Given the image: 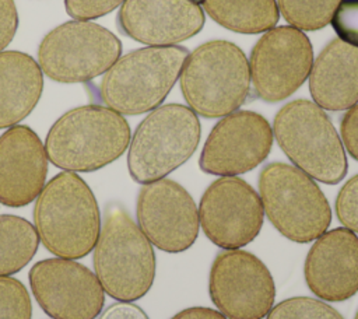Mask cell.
<instances>
[{"mask_svg": "<svg viewBox=\"0 0 358 319\" xmlns=\"http://www.w3.org/2000/svg\"><path fill=\"white\" fill-rule=\"evenodd\" d=\"M312 63V43L301 29L282 25L266 31L249 59L255 94L267 102L288 98L309 77Z\"/></svg>", "mask_w": 358, "mask_h": 319, "instance_id": "30bf717a", "label": "cell"}, {"mask_svg": "<svg viewBox=\"0 0 358 319\" xmlns=\"http://www.w3.org/2000/svg\"><path fill=\"white\" fill-rule=\"evenodd\" d=\"M260 196L243 179L222 176L203 193L199 222L206 236L220 248L239 249L252 242L263 225Z\"/></svg>", "mask_w": 358, "mask_h": 319, "instance_id": "7c38bea8", "label": "cell"}, {"mask_svg": "<svg viewBox=\"0 0 358 319\" xmlns=\"http://www.w3.org/2000/svg\"><path fill=\"white\" fill-rule=\"evenodd\" d=\"M36 228L18 215L0 214V277L25 267L36 253Z\"/></svg>", "mask_w": 358, "mask_h": 319, "instance_id": "7402d4cb", "label": "cell"}, {"mask_svg": "<svg viewBox=\"0 0 358 319\" xmlns=\"http://www.w3.org/2000/svg\"><path fill=\"white\" fill-rule=\"evenodd\" d=\"M137 221L148 241L169 253L190 248L199 235V208L189 192L171 179L162 178L141 187Z\"/></svg>", "mask_w": 358, "mask_h": 319, "instance_id": "9a60e30c", "label": "cell"}, {"mask_svg": "<svg viewBox=\"0 0 358 319\" xmlns=\"http://www.w3.org/2000/svg\"><path fill=\"white\" fill-rule=\"evenodd\" d=\"M35 228L43 246L63 259L87 256L98 241L101 217L90 186L70 171L52 178L34 208Z\"/></svg>", "mask_w": 358, "mask_h": 319, "instance_id": "6da1fadb", "label": "cell"}, {"mask_svg": "<svg viewBox=\"0 0 358 319\" xmlns=\"http://www.w3.org/2000/svg\"><path fill=\"white\" fill-rule=\"evenodd\" d=\"M171 319H228V318L224 316L220 311L204 308V306H194V308H187L185 311H180Z\"/></svg>", "mask_w": 358, "mask_h": 319, "instance_id": "1f68e13d", "label": "cell"}, {"mask_svg": "<svg viewBox=\"0 0 358 319\" xmlns=\"http://www.w3.org/2000/svg\"><path fill=\"white\" fill-rule=\"evenodd\" d=\"M32 305L25 285L8 276L0 277V319H31Z\"/></svg>", "mask_w": 358, "mask_h": 319, "instance_id": "d4e9b609", "label": "cell"}, {"mask_svg": "<svg viewBox=\"0 0 358 319\" xmlns=\"http://www.w3.org/2000/svg\"><path fill=\"white\" fill-rule=\"evenodd\" d=\"M130 143V127L116 111L101 105L74 108L50 127L48 160L66 171L91 172L117 160Z\"/></svg>", "mask_w": 358, "mask_h": 319, "instance_id": "7a4b0ae2", "label": "cell"}, {"mask_svg": "<svg viewBox=\"0 0 358 319\" xmlns=\"http://www.w3.org/2000/svg\"><path fill=\"white\" fill-rule=\"evenodd\" d=\"M123 1L124 0H64V4L70 17L83 21L102 17L115 10Z\"/></svg>", "mask_w": 358, "mask_h": 319, "instance_id": "83f0119b", "label": "cell"}, {"mask_svg": "<svg viewBox=\"0 0 358 319\" xmlns=\"http://www.w3.org/2000/svg\"><path fill=\"white\" fill-rule=\"evenodd\" d=\"M330 24L340 41L358 48V0H341Z\"/></svg>", "mask_w": 358, "mask_h": 319, "instance_id": "484cf974", "label": "cell"}, {"mask_svg": "<svg viewBox=\"0 0 358 319\" xmlns=\"http://www.w3.org/2000/svg\"><path fill=\"white\" fill-rule=\"evenodd\" d=\"M179 81L196 115L221 118L246 101L250 90L249 62L235 43L210 41L187 55Z\"/></svg>", "mask_w": 358, "mask_h": 319, "instance_id": "3957f363", "label": "cell"}, {"mask_svg": "<svg viewBox=\"0 0 358 319\" xmlns=\"http://www.w3.org/2000/svg\"><path fill=\"white\" fill-rule=\"evenodd\" d=\"M42 88V70L29 55L0 52V129L27 118L38 104Z\"/></svg>", "mask_w": 358, "mask_h": 319, "instance_id": "ffe728a7", "label": "cell"}, {"mask_svg": "<svg viewBox=\"0 0 358 319\" xmlns=\"http://www.w3.org/2000/svg\"><path fill=\"white\" fill-rule=\"evenodd\" d=\"M200 134L199 118L189 106L168 104L152 109L129 143L131 178L144 185L162 179L193 155Z\"/></svg>", "mask_w": 358, "mask_h": 319, "instance_id": "ba28073f", "label": "cell"}, {"mask_svg": "<svg viewBox=\"0 0 358 319\" xmlns=\"http://www.w3.org/2000/svg\"><path fill=\"white\" fill-rule=\"evenodd\" d=\"M354 319H358V312H357V315H355V318Z\"/></svg>", "mask_w": 358, "mask_h": 319, "instance_id": "d6a6232c", "label": "cell"}, {"mask_svg": "<svg viewBox=\"0 0 358 319\" xmlns=\"http://www.w3.org/2000/svg\"><path fill=\"white\" fill-rule=\"evenodd\" d=\"M340 132L343 146L350 155L358 161V104L348 108L344 113L340 123Z\"/></svg>", "mask_w": 358, "mask_h": 319, "instance_id": "f1b7e54d", "label": "cell"}, {"mask_svg": "<svg viewBox=\"0 0 358 319\" xmlns=\"http://www.w3.org/2000/svg\"><path fill=\"white\" fill-rule=\"evenodd\" d=\"M29 284L43 312L53 319H95L105 302L98 277L73 259L52 257L35 263Z\"/></svg>", "mask_w": 358, "mask_h": 319, "instance_id": "4fadbf2b", "label": "cell"}, {"mask_svg": "<svg viewBox=\"0 0 358 319\" xmlns=\"http://www.w3.org/2000/svg\"><path fill=\"white\" fill-rule=\"evenodd\" d=\"M210 297L228 319H263L275 298L274 280L266 264L241 249H225L213 262Z\"/></svg>", "mask_w": 358, "mask_h": 319, "instance_id": "8fae6325", "label": "cell"}, {"mask_svg": "<svg viewBox=\"0 0 358 319\" xmlns=\"http://www.w3.org/2000/svg\"><path fill=\"white\" fill-rule=\"evenodd\" d=\"M18 27L14 0H0V52L13 41Z\"/></svg>", "mask_w": 358, "mask_h": 319, "instance_id": "f546056e", "label": "cell"}, {"mask_svg": "<svg viewBox=\"0 0 358 319\" xmlns=\"http://www.w3.org/2000/svg\"><path fill=\"white\" fill-rule=\"evenodd\" d=\"M309 91L322 109L337 112L358 104V48L330 41L312 63Z\"/></svg>", "mask_w": 358, "mask_h": 319, "instance_id": "d6986e66", "label": "cell"}, {"mask_svg": "<svg viewBox=\"0 0 358 319\" xmlns=\"http://www.w3.org/2000/svg\"><path fill=\"white\" fill-rule=\"evenodd\" d=\"M189 52L183 46H148L119 57L105 73L99 94L123 115L152 111L178 81Z\"/></svg>", "mask_w": 358, "mask_h": 319, "instance_id": "5b68a950", "label": "cell"}, {"mask_svg": "<svg viewBox=\"0 0 358 319\" xmlns=\"http://www.w3.org/2000/svg\"><path fill=\"white\" fill-rule=\"evenodd\" d=\"M336 213L345 228L358 234V175L347 180L340 189L336 199Z\"/></svg>", "mask_w": 358, "mask_h": 319, "instance_id": "4316f807", "label": "cell"}, {"mask_svg": "<svg viewBox=\"0 0 358 319\" xmlns=\"http://www.w3.org/2000/svg\"><path fill=\"white\" fill-rule=\"evenodd\" d=\"M120 41L90 21H70L52 29L38 49V64L52 80L83 83L106 73L119 59Z\"/></svg>", "mask_w": 358, "mask_h": 319, "instance_id": "9c48e42d", "label": "cell"}, {"mask_svg": "<svg viewBox=\"0 0 358 319\" xmlns=\"http://www.w3.org/2000/svg\"><path fill=\"white\" fill-rule=\"evenodd\" d=\"M117 24L134 41L171 46L196 35L204 25V13L194 0H124Z\"/></svg>", "mask_w": 358, "mask_h": 319, "instance_id": "2e32d148", "label": "cell"}, {"mask_svg": "<svg viewBox=\"0 0 358 319\" xmlns=\"http://www.w3.org/2000/svg\"><path fill=\"white\" fill-rule=\"evenodd\" d=\"M46 150L28 126H11L0 136V203L22 207L45 187Z\"/></svg>", "mask_w": 358, "mask_h": 319, "instance_id": "ac0fdd59", "label": "cell"}, {"mask_svg": "<svg viewBox=\"0 0 358 319\" xmlns=\"http://www.w3.org/2000/svg\"><path fill=\"white\" fill-rule=\"evenodd\" d=\"M99 319H148V316L140 306L120 301L108 306Z\"/></svg>", "mask_w": 358, "mask_h": 319, "instance_id": "4dcf8cb0", "label": "cell"}, {"mask_svg": "<svg viewBox=\"0 0 358 319\" xmlns=\"http://www.w3.org/2000/svg\"><path fill=\"white\" fill-rule=\"evenodd\" d=\"M259 192L267 218L289 241H315L331 222L326 196L296 166L284 162L266 165L259 176Z\"/></svg>", "mask_w": 358, "mask_h": 319, "instance_id": "52a82bcc", "label": "cell"}, {"mask_svg": "<svg viewBox=\"0 0 358 319\" xmlns=\"http://www.w3.org/2000/svg\"><path fill=\"white\" fill-rule=\"evenodd\" d=\"M94 267L103 291L130 302L144 297L155 277L152 243L119 206H109L94 248Z\"/></svg>", "mask_w": 358, "mask_h": 319, "instance_id": "277c9868", "label": "cell"}, {"mask_svg": "<svg viewBox=\"0 0 358 319\" xmlns=\"http://www.w3.org/2000/svg\"><path fill=\"white\" fill-rule=\"evenodd\" d=\"M267 319H344L330 305L308 298L295 297L277 304L267 313Z\"/></svg>", "mask_w": 358, "mask_h": 319, "instance_id": "cb8c5ba5", "label": "cell"}, {"mask_svg": "<svg viewBox=\"0 0 358 319\" xmlns=\"http://www.w3.org/2000/svg\"><path fill=\"white\" fill-rule=\"evenodd\" d=\"M341 0H277L278 13L301 31L324 28Z\"/></svg>", "mask_w": 358, "mask_h": 319, "instance_id": "603a6c76", "label": "cell"}, {"mask_svg": "<svg viewBox=\"0 0 358 319\" xmlns=\"http://www.w3.org/2000/svg\"><path fill=\"white\" fill-rule=\"evenodd\" d=\"M271 129L284 154L312 179L336 185L345 176L343 141L327 113L315 102L296 99L285 104Z\"/></svg>", "mask_w": 358, "mask_h": 319, "instance_id": "8992f818", "label": "cell"}, {"mask_svg": "<svg viewBox=\"0 0 358 319\" xmlns=\"http://www.w3.org/2000/svg\"><path fill=\"white\" fill-rule=\"evenodd\" d=\"M273 146V129L252 111L225 115L210 132L200 155V168L211 175L235 176L262 164Z\"/></svg>", "mask_w": 358, "mask_h": 319, "instance_id": "5bb4252c", "label": "cell"}, {"mask_svg": "<svg viewBox=\"0 0 358 319\" xmlns=\"http://www.w3.org/2000/svg\"><path fill=\"white\" fill-rule=\"evenodd\" d=\"M220 25L239 34H260L275 27V0H194Z\"/></svg>", "mask_w": 358, "mask_h": 319, "instance_id": "44dd1931", "label": "cell"}, {"mask_svg": "<svg viewBox=\"0 0 358 319\" xmlns=\"http://www.w3.org/2000/svg\"><path fill=\"white\" fill-rule=\"evenodd\" d=\"M305 281L324 301L340 302L358 291V236L334 228L315 239L305 259Z\"/></svg>", "mask_w": 358, "mask_h": 319, "instance_id": "e0dca14e", "label": "cell"}]
</instances>
